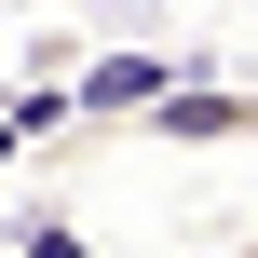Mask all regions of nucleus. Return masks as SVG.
<instances>
[{"label": "nucleus", "mask_w": 258, "mask_h": 258, "mask_svg": "<svg viewBox=\"0 0 258 258\" xmlns=\"http://www.w3.org/2000/svg\"><path fill=\"white\" fill-rule=\"evenodd\" d=\"M245 258H258V231H245Z\"/></svg>", "instance_id": "nucleus-4"}, {"label": "nucleus", "mask_w": 258, "mask_h": 258, "mask_svg": "<svg viewBox=\"0 0 258 258\" xmlns=\"http://www.w3.org/2000/svg\"><path fill=\"white\" fill-rule=\"evenodd\" d=\"M14 258H27V245H14Z\"/></svg>", "instance_id": "nucleus-5"}, {"label": "nucleus", "mask_w": 258, "mask_h": 258, "mask_svg": "<svg viewBox=\"0 0 258 258\" xmlns=\"http://www.w3.org/2000/svg\"><path fill=\"white\" fill-rule=\"evenodd\" d=\"M27 258H82V231H68V218H41V231H27Z\"/></svg>", "instance_id": "nucleus-3"}, {"label": "nucleus", "mask_w": 258, "mask_h": 258, "mask_svg": "<svg viewBox=\"0 0 258 258\" xmlns=\"http://www.w3.org/2000/svg\"><path fill=\"white\" fill-rule=\"evenodd\" d=\"M136 136H163V150H245L258 136V82H163V109Z\"/></svg>", "instance_id": "nucleus-1"}, {"label": "nucleus", "mask_w": 258, "mask_h": 258, "mask_svg": "<svg viewBox=\"0 0 258 258\" xmlns=\"http://www.w3.org/2000/svg\"><path fill=\"white\" fill-rule=\"evenodd\" d=\"M163 82H190V68H177V54H95L68 109H82V122H150V109H163Z\"/></svg>", "instance_id": "nucleus-2"}]
</instances>
